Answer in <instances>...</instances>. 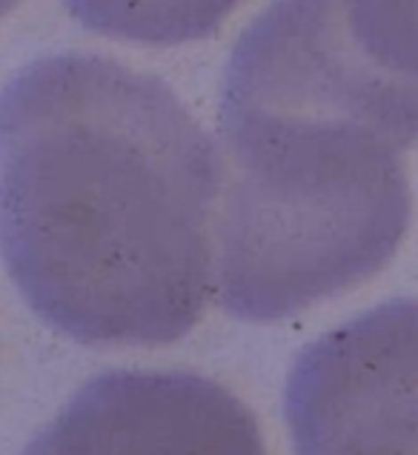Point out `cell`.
Returning <instances> with one entry per match:
<instances>
[{
    "mask_svg": "<svg viewBox=\"0 0 418 455\" xmlns=\"http://www.w3.org/2000/svg\"><path fill=\"white\" fill-rule=\"evenodd\" d=\"M23 455H267L255 412L184 370H109L86 381Z\"/></svg>",
    "mask_w": 418,
    "mask_h": 455,
    "instance_id": "277c9868",
    "label": "cell"
},
{
    "mask_svg": "<svg viewBox=\"0 0 418 455\" xmlns=\"http://www.w3.org/2000/svg\"><path fill=\"white\" fill-rule=\"evenodd\" d=\"M218 304L272 323L382 272L407 235L418 77L358 44L347 0H272L218 100Z\"/></svg>",
    "mask_w": 418,
    "mask_h": 455,
    "instance_id": "7a4b0ae2",
    "label": "cell"
},
{
    "mask_svg": "<svg viewBox=\"0 0 418 455\" xmlns=\"http://www.w3.org/2000/svg\"><path fill=\"white\" fill-rule=\"evenodd\" d=\"M244 0H63L84 29L141 46H181L215 35Z\"/></svg>",
    "mask_w": 418,
    "mask_h": 455,
    "instance_id": "5b68a950",
    "label": "cell"
},
{
    "mask_svg": "<svg viewBox=\"0 0 418 455\" xmlns=\"http://www.w3.org/2000/svg\"><path fill=\"white\" fill-rule=\"evenodd\" d=\"M295 455H418V298H393L298 353L284 389Z\"/></svg>",
    "mask_w": 418,
    "mask_h": 455,
    "instance_id": "3957f363",
    "label": "cell"
},
{
    "mask_svg": "<svg viewBox=\"0 0 418 455\" xmlns=\"http://www.w3.org/2000/svg\"><path fill=\"white\" fill-rule=\"evenodd\" d=\"M4 258L46 327L166 347L218 298L221 149L161 77L60 52L0 103Z\"/></svg>",
    "mask_w": 418,
    "mask_h": 455,
    "instance_id": "6da1fadb",
    "label": "cell"
},
{
    "mask_svg": "<svg viewBox=\"0 0 418 455\" xmlns=\"http://www.w3.org/2000/svg\"><path fill=\"white\" fill-rule=\"evenodd\" d=\"M358 44L398 75L418 77V0H347Z\"/></svg>",
    "mask_w": 418,
    "mask_h": 455,
    "instance_id": "8992f818",
    "label": "cell"
}]
</instances>
